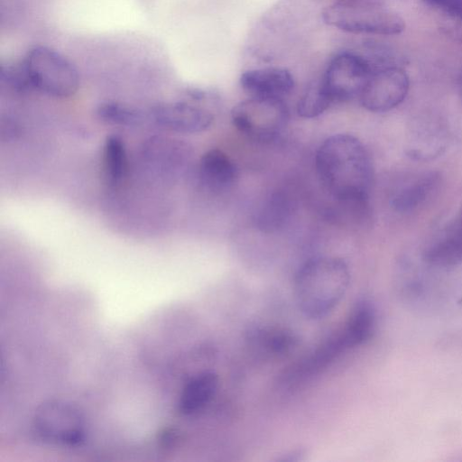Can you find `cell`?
I'll list each match as a JSON object with an SVG mask.
<instances>
[{
  "label": "cell",
  "mask_w": 462,
  "mask_h": 462,
  "mask_svg": "<svg viewBox=\"0 0 462 462\" xmlns=\"http://www.w3.org/2000/svg\"><path fill=\"white\" fill-rule=\"evenodd\" d=\"M315 166L323 187L337 202L368 199L374 167L356 137L338 134L327 138L317 151Z\"/></svg>",
  "instance_id": "obj_1"
},
{
  "label": "cell",
  "mask_w": 462,
  "mask_h": 462,
  "mask_svg": "<svg viewBox=\"0 0 462 462\" xmlns=\"http://www.w3.org/2000/svg\"><path fill=\"white\" fill-rule=\"evenodd\" d=\"M1 78L18 92L35 91L54 98L69 97L79 87L76 67L59 51L43 45L29 49L15 66L2 69Z\"/></svg>",
  "instance_id": "obj_2"
},
{
  "label": "cell",
  "mask_w": 462,
  "mask_h": 462,
  "mask_svg": "<svg viewBox=\"0 0 462 462\" xmlns=\"http://www.w3.org/2000/svg\"><path fill=\"white\" fill-rule=\"evenodd\" d=\"M350 282L346 263L335 256L310 259L298 270L294 294L300 311L319 319L332 311L345 296Z\"/></svg>",
  "instance_id": "obj_3"
},
{
  "label": "cell",
  "mask_w": 462,
  "mask_h": 462,
  "mask_svg": "<svg viewBox=\"0 0 462 462\" xmlns=\"http://www.w3.org/2000/svg\"><path fill=\"white\" fill-rule=\"evenodd\" d=\"M322 15L328 25L355 34L395 35L405 26L396 13L372 0L332 2Z\"/></svg>",
  "instance_id": "obj_4"
},
{
  "label": "cell",
  "mask_w": 462,
  "mask_h": 462,
  "mask_svg": "<svg viewBox=\"0 0 462 462\" xmlns=\"http://www.w3.org/2000/svg\"><path fill=\"white\" fill-rule=\"evenodd\" d=\"M231 118L236 128L248 138L271 142L287 126L289 110L283 99L250 97L233 107Z\"/></svg>",
  "instance_id": "obj_5"
},
{
  "label": "cell",
  "mask_w": 462,
  "mask_h": 462,
  "mask_svg": "<svg viewBox=\"0 0 462 462\" xmlns=\"http://www.w3.org/2000/svg\"><path fill=\"white\" fill-rule=\"evenodd\" d=\"M374 68L364 54L345 51L328 61L320 80L332 102L359 98Z\"/></svg>",
  "instance_id": "obj_6"
},
{
  "label": "cell",
  "mask_w": 462,
  "mask_h": 462,
  "mask_svg": "<svg viewBox=\"0 0 462 462\" xmlns=\"http://www.w3.org/2000/svg\"><path fill=\"white\" fill-rule=\"evenodd\" d=\"M410 79L403 69L393 63L374 69L359 97L361 105L371 112H386L403 102Z\"/></svg>",
  "instance_id": "obj_7"
},
{
  "label": "cell",
  "mask_w": 462,
  "mask_h": 462,
  "mask_svg": "<svg viewBox=\"0 0 462 462\" xmlns=\"http://www.w3.org/2000/svg\"><path fill=\"white\" fill-rule=\"evenodd\" d=\"M149 118L163 129L179 134H199L213 124L208 110L188 102L160 103L149 111Z\"/></svg>",
  "instance_id": "obj_8"
},
{
  "label": "cell",
  "mask_w": 462,
  "mask_h": 462,
  "mask_svg": "<svg viewBox=\"0 0 462 462\" xmlns=\"http://www.w3.org/2000/svg\"><path fill=\"white\" fill-rule=\"evenodd\" d=\"M239 82L249 97L280 99L289 95L295 84L291 73L280 67L247 69L241 74Z\"/></svg>",
  "instance_id": "obj_9"
},
{
  "label": "cell",
  "mask_w": 462,
  "mask_h": 462,
  "mask_svg": "<svg viewBox=\"0 0 462 462\" xmlns=\"http://www.w3.org/2000/svg\"><path fill=\"white\" fill-rule=\"evenodd\" d=\"M217 386L218 377L214 372L204 370L195 374L179 394L173 418H189L203 411L215 396Z\"/></svg>",
  "instance_id": "obj_10"
},
{
  "label": "cell",
  "mask_w": 462,
  "mask_h": 462,
  "mask_svg": "<svg viewBox=\"0 0 462 462\" xmlns=\"http://www.w3.org/2000/svg\"><path fill=\"white\" fill-rule=\"evenodd\" d=\"M237 178V170L231 158L222 150L211 149L200 158L198 179L208 191L219 194L230 189Z\"/></svg>",
  "instance_id": "obj_11"
},
{
  "label": "cell",
  "mask_w": 462,
  "mask_h": 462,
  "mask_svg": "<svg viewBox=\"0 0 462 462\" xmlns=\"http://www.w3.org/2000/svg\"><path fill=\"white\" fill-rule=\"evenodd\" d=\"M428 264L448 268L462 262V215L448 226L423 251Z\"/></svg>",
  "instance_id": "obj_12"
},
{
  "label": "cell",
  "mask_w": 462,
  "mask_h": 462,
  "mask_svg": "<svg viewBox=\"0 0 462 462\" xmlns=\"http://www.w3.org/2000/svg\"><path fill=\"white\" fill-rule=\"evenodd\" d=\"M439 182V176L436 172L419 174L397 188L391 198V206L399 213L411 212L432 195Z\"/></svg>",
  "instance_id": "obj_13"
},
{
  "label": "cell",
  "mask_w": 462,
  "mask_h": 462,
  "mask_svg": "<svg viewBox=\"0 0 462 462\" xmlns=\"http://www.w3.org/2000/svg\"><path fill=\"white\" fill-rule=\"evenodd\" d=\"M375 319V310L370 301L362 300L356 304L341 329L350 347L359 346L372 337Z\"/></svg>",
  "instance_id": "obj_14"
},
{
  "label": "cell",
  "mask_w": 462,
  "mask_h": 462,
  "mask_svg": "<svg viewBox=\"0 0 462 462\" xmlns=\"http://www.w3.org/2000/svg\"><path fill=\"white\" fill-rule=\"evenodd\" d=\"M104 172L106 184L118 189L128 174V157L125 143L118 135H109L103 151Z\"/></svg>",
  "instance_id": "obj_15"
},
{
  "label": "cell",
  "mask_w": 462,
  "mask_h": 462,
  "mask_svg": "<svg viewBox=\"0 0 462 462\" xmlns=\"http://www.w3.org/2000/svg\"><path fill=\"white\" fill-rule=\"evenodd\" d=\"M292 211V203L283 192L271 194L263 203L256 215V225L265 233L282 228Z\"/></svg>",
  "instance_id": "obj_16"
},
{
  "label": "cell",
  "mask_w": 462,
  "mask_h": 462,
  "mask_svg": "<svg viewBox=\"0 0 462 462\" xmlns=\"http://www.w3.org/2000/svg\"><path fill=\"white\" fill-rule=\"evenodd\" d=\"M332 103L319 79L310 83L299 98L297 112L303 118H314L323 114Z\"/></svg>",
  "instance_id": "obj_17"
},
{
  "label": "cell",
  "mask_w": 462,
  "mask_h": 462,
  "mask_svg": "<svg viewBox=\"0 0 462 462\" xmlns=\"http://www.w3.org/2000/svg\"><path fill=\"white\" fill-rule=\"evenodd\" d=\"M97 115L109 125L124 127L141 125L144 120L141 110L113 101L101 104L97 109Z\"/></svg>",
  "instance_id": "obj_18"
},
{
  "label": "cell",
  "mask_w": 462,
  "mask_h": 462,
  "mask_svg": "<svg viewBox=\"0 0 462 462\" xmlns=\"http://www.w3.org/2000/svg\"><path fill=\"white\" fill-rule=\"evenodd\" d=\"M254 339L269 353L281 355L289 352L296 345L294 335L283 328H264L255 331Z\"/></svg>",
  "instance_id": "obj_19"
},
{
  "label": "cell",
  "mask_w": 462,
  "mask_h": 462,
  "mask_svg": "<svg viewBox=\"0 0 462 462\" xmlns=\"http://www.w3.org/2000/svg\"><path fill=\"white\" fill-rule=\"evenodd\" d=\"M427 5L462 21V0H423Z\"/></svg>",
  "instance_id": "obj_20"
},
{
  "label": "cell",
  "mask_w": 462,
  "mask_h": 462,
  "mask_svg": "<svg viewBox=\"0 0 462 462\" xmlns=\"http://www.w3.org/2000/svg\"><path fill=\"white\" fill-rule=\"evenodd\" d=\"M458 86H459V91H460V94L462 97V74L460 75L459 79H458Z\"/></svg>",
  "instance_id": "obj_21"
}]
</instances>
